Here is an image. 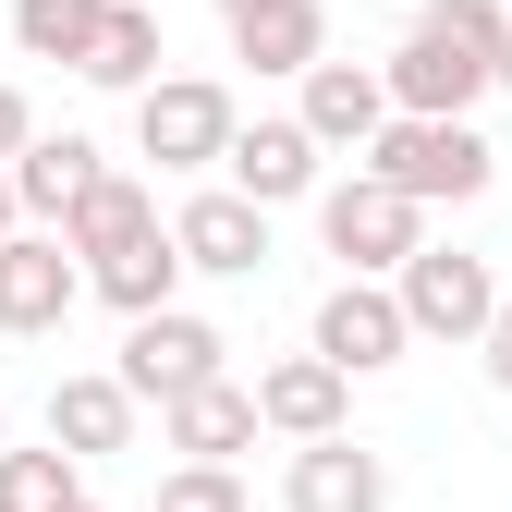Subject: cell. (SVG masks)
Segmentation results:
<instances>
[{
  "mask_svg": "<svg viewBox=\"0 0 512 512\" xmlns=\"http://www.w3.org/2000/svg\"><path fill=\"white\" fill-rule=\"evenodd\" d=\"M317 244H330L342 269L391 281L403 256L427 244V208L403 196V183H378V171H342V183H317Z\"/></svg>",
  "mask_w": 512,
  "mask_h": 512,
  "instance_id": "cell-3",
  "label": "cell"
},
{
  "mask_svg": "<svg viewBox=\"0 0 512 512\" xmlns=\"http://www.w3.org/2000/svg\"><path fill=\"white\" fill-rule=\"evenodd\" d=\"M159 439H171L183 464H232V452H256V391L220 366V378H196V391L159 403Z\"/></svg>",
  "mask_w": 512,
  "mask_h": 512,
  "instance_id": "cell-14",
  "label": "cell"
},
{
  "mask_svg": "<svg viewBox=\"0 0 512 512\" xmlns=\"http://www.w3.org/2000/svg\"><path fill=\"white\" fill-rule=\"evenodd\" d=\"M0 427H13V391H0Z\"/></svg>",
  "mask_w": 512,
  "mask_h": 512,
  "instance_id": "cell-29",
  "label": "cell"
},
{
  "mask_svg": "<svg viewBox=\"0 0 512 512\" xmlns=\"http://www.w3.org/2000/svg\"><path fill=\"white\" fill-rule=\"evenodd\" d=\"M147 232H159V196H147L135 171H98L86 196L61 208V244H74V269H86V256H122V244H147Z\"/></svg>",
  "mask_w": 512,
  "mask_h": 512,
  "instance_id": "cell-19",
  "label": "cell"
},
{
  "mask_svg": "<svg viewBox=\"0 0 512 512\" xmlns=\"http://www.w3.org/2000/svg\"><path fill=\"white\" fill-rule=\"evenodd\" d=\"M61 512H98V500H86V488H74V500H61Z\"/></svg>",
  "mask_w": 512,
  "mask_h": 512,
  "instance_id": "cell-28",
  "label": "cell"
},
{
  "mask_svg": "<svg viewBox=\"0 0 512 512\" xmlns=\"http://www.w3.org/2000/svg\"><path fill=\"white\" fill-rule=\"evenodd\" d=\"M0 171H13V208H25L37 232H61V208H74V196H86V183H98L110 159H98L86 135H25V147L0 159Z\"/></svg>",
  "mask_w": 512,
  "mask_h": 512,
  "instance_id": "cell-17",
  "label": "cell"
},
{
  "mask_svg": "<svg viewBox=\"0 0 512 512\" xmlns=\"http://www.w3.org/2000/svg\"><path fill=\"white\" fill-rule=\"evenodd\" d=\"M232 86H208V74H159V86H135V147L159 159V171H220V147H232Z\"/></svg>",
  "mask_w": 512,
  "mask_h": 512,
  "instance_id": "cell-5",
  "label": "cell"
},
{
  "mask_svg": "<svg viewBox=\"0 0 512 512\" xmlns=\"http://www.w3.org/2000/svg\"><path fill=\"white\" fill-rule=\"evenodd\" d=\"M500 0H427V13L403 25V49L378 61V86H391V110H439V122H464L488 98V61H500Z\"/></svg>",
  "mask_w": 512,
  "mask_h": 512,
  "instance_id": "cell-1",
  "label": "cell"
},
{
  "mask_svg": "<svg viewBox=\"0 0 512 512\" xmlns=\"http://www.w3.org/2000/svg\"><path fill=\"white\" fill-rule=\"evenodd\" d=\"M293 86H305V98H293V122H305V135L330 147V159H354L378 122H391V86H378V61H330V49H317Z\"/></svg>",
  "mask_w": 512,
  "mask_h": 512,
  "instance_id": "cell-13",
  "label": "cell"
},
{
  "mask_svg": "<svg viewBox=\"0 0 512 512\" xmlns=\"http://www.w3.org/2000/svg\"><path fill=\"white\" fill-rule=\"evenodd\" d=\"M159 61H171V37H159V0H110L74 74H86V86H110V98H135V86H159Z\"/></svg>",
  "mask_w": 512,
  "mask_h": 512,
  "instance_id": "cell-18",
  "label": "cell"
},
{
  "mask_svg": "<svg viewBox=\"0 0 512 512\" xmlns=\"http://www.w3.org/2000/svg\"><path fill=\"white\" fill-rule=\"evenodd\" d=\"M391 305H403L415 342H476L488 305H500V281H488V256H464V244H415L391 269Z\"/></svg>",
  "mask_w": 512,
  "mask_h": 512,
  "instance_id": "cell-4",
  "label": "cell"
},
{
  "mask_svg": "<svg viewBox=\"0 0 512 512\" xmlns=\"http://www.w3.org/2000/svg\"><path fill=\"white\" fill-rule=\"evenodd\" d=\"M305 342L330 354L342 378H378V366H403V354H415V330H403L391 281H366V269H342L330 293H317V330H305Z\"/></svg>",
  "mask_w": 512,
  "mask_h": 512,
  "instance_id": "cell-9",
  "label": "cell"
},
{
  "mask_svg": "<svg viewBox=\"0 0 512 512\" xmlns=\"http://www.w3.org/2000/svg\"><path fill=\"white\" fill-rule=\"evenodd\" d=\"M232 366V342L208 330V317L196 305H147V317H122V391H135V403H171V391H196V378H220Z\"/></svg>",
  "mask_w": 512,
  "mask_h": 512,
  "instance_id": "cell-6",
  "label": "cell"
},
{
  "mask_svg": "<svg viewBox=\"0 0 512 512\" xmlns=\"http://www.w3.org/2000/svg\"><path fill=\"white\" fill-rule=\"evenodd\" d=\"M135 415H147V403L122 391L110 366H74V378L49 391V439H61L74 464H98V452H135Z\"/></svg>",
  "mask_w": 512,
  "mask_h": 512,
  "instance_id": "cell-15",
  "label": "cell"
},
{
  "mask_svg": "<svg viewBox=\"0 0 512 512\" xmlns=\"http://www.w3.org/2000/svg\"><path fill=\"white\" fill-rule=\"evenodd\" d=\"M13 220H25V208H13V171H0V232H13Z\"/></svg>",
  "mask_w": 512,
  "mask_h": 512,
  "instance_id": "cell-27",
  "label": "cell"
},
{
  "mask_svg": "<svg viewBox=\"0 0 512 512\" xmlns=\"http://www.w3.org/2000/svg\"><path fill=\"white\" fill-rule=\"evenodd\" d=\"M220 13H244V0H220Z\"/></svg>",
  "mask_w": 512,
  "mask_h": 512,
  "instance_id": "cell-30",
  "label": "cell"
},
{
  "mask_svg": "<svg viewBox=\"0 0 512 512\" xmlns=\"http://www.w3.org/2000/svg\"><path fill=\"white\" fill-rule=\"evenodd\" d=\"M98 13H110V0H13V49L74 74V61H86V37H98Z\"/></svg>",
  "mask_w": 512,
  "mask_h": 512,
  "instance_id": "cell-21",
  "label": "cell"
},
{
  "mask_svg": "<svg viewBox=\"0 0 512 512\" xmlns=\"http://www.w3.org/2000/svg\"><path fill=\"white\" fill-rule=\"evenodd\" d=\"M488 86H500V98H512V25H500V61H488Z\"/></svg>",
  "mask_w": 512,
  "mask_h": 512,
  "instance_id": "cell-26",
  "label": "cell"
},
{
  "mask_svg": "<svg viewBox=\"0 0 512 512\" xmlns=\"http://www.w3.org/2000/svg\"><path fill=\"white\" fill-rule=\"evenodd\" d=\"M147 512H256V500H244V476H232V464H171Z\"/></svg>",
  "mask_w": 512,
  "mask_h": 512,
  "instance_id": "cell-23",
  "label": "cell"
},
{
  "mask_svg": "<svg viewBox=\"0 0 512 512\" xmlns=\"http://www.w3.org/2000/svg\"><path fill=\"white\" fill-rule=\"evenodd\" d=\"M220 25H232L244 74H305V61L330 49V0H244V13H220Z\"/></svg>",
  "mask_w": 512,
  "mask_h": 512,
  "instance_id": "cell-16",
  "label": "cell"
},
{
  "mask_svg": "<svg viewBox=\"0 0 512 512\" xmlns=\"http://www.w3.org/2000/svg\"><path fill=\"white\" fill-rule=\"evenodd\" d=\"M74 488H86V476H74L61 439H49V452H0V512H61Z\"/></svg>",
  "mask_w": 512,
  "mask_h": 512,
  "instance_id": "cell-22",
  "label": "cell"
},
{
  "mask_svg": "<svg viewBox=\"0 0 512 512\" xmlns=\"http://www.w3.org/2000/svg\"><path fill=\"white\" fill-rule=\"evenodd\" d=\"M476 354H488V391H512V293L488 305V330H476Z\"/></svg>",
  "mask_w": 512,
  "mask_h": 512,
  "instance_id": "cell-24",
  "label": "cell"
},
{
  "mask_svg": "<svg viewBox=\"0 0 512 512\" xmlns=\"http://www.w3.org/2000/svg\"><path fill=\"white\" fill-rule=\"evenodd\" d=\"M244 391H256V427H269V439H330V427H354V378L317 354V342L281 354V366H256Z\"/></svg>",
  "mask_w": 512,
  "mask_h": 512,
  "instance_id": "cell-12",
  "label": "cell"
},
{
  "mask_svg": "<svg viewBox=\"0 0 512 512\" xmlns=\"http://www.w3.org/2000/svg\"><path fill=\"white\" fill-rule=\"evenodd\" d=\"M354 159H366L378 183H403L415 208H476V196H488V171H500V147L476 135V110H464V122H439V110H391Z\"/></svg>",
  "mask_w": 512,
  "mask_h": 512,
  "instance_id": "cell-2",
  "label": "cell"
},
{
  "mask_svg": "<svg viewBox=\"0 0 512 512\" xmlns=\"http://www.w3.org/2000/svg\"><path fill=\"white\" fill-rule=\"evenodd\" d=\"M74 305H86L74 244H61V232H37V220H13V232H0V330H13V342H49Z\"/></svg>",
  "mask_w": 512,
  "mask_h": 512,
  "instance_id": "cell-7",
  "label": "cell"
},
{
  "mask_svg": "<svg viewBox=\"0 0 512 512\" xmlns=\"http://www.w3.org/2000/svg\"><path fill=\"white\" fill-rule=\"evenodd\" d=\"M171 244H183V281H256L269 269V208L232 196V183H208V196L171 208Z\"/></svg>",
  "mask_w": 512,
  "mask_h": 512,
  "instance_id": "cell-10",
  "label": "cell"
},
{
  "mask_svg": "<svg viewBox=\"0 0 512 512\" xmlns=\"http://www.w3.org/2000/svg\"><path fill=\"white\" fill-rule=\"evenodd\" d=\"M86 293H98L110 317H147V305H171V293H183V244H171V220H159L147 244H122V256H86Z\"/></svg>",
  "mask_w": 512,
  "mask_h": 512,
  "instance_id": "cell-20",
  "label": "cell"
},
{
  "mask_svg": "<svg viewBox=\"0 0 512 512\" xmlns=\"http://www.w3.org/2000/svg\"><path fill=\"white\" fill-rule=\"evenodd\" d=\"M281 512H391V464H378L354 427L293 439V464H281Z\"/></svg>",
  "mask_w": 512,
  "mask_h": 512,
  "instance_id": "cell-11",
  "label": "cell"
},
{
  "mask_svg": "<svg viewBox=\"0 0 512 512\" xmlns=\"http://www.w3.org/2000/svg\"><path fill=\"white\" fill-rule=\"evenodd\" d=\"M25 135H37V110H25V86H13V74H0V159H13Z\"/></svg>",
  "mask_w": 512,
  "mask_h": 512,
  "instance_id": "cell-25",
  "label": "cell"
},
{
  "mask_svg": "<svg viewBox=\"0 0 512 512\" xmlns=\"http://www.w3.org/2000/svg\"><path fill=\"white\" fill-rule=\"evenodd\" d=\"M220 183H232V196H256V208H305L317 183H330V147H317L293 110H256V122H232Z\"/></svg>",
  "mask_w": 512,
  "mask_h": 512,
  "instance_id": "cell-8",
  "label": "cell"
}]
</instances>
